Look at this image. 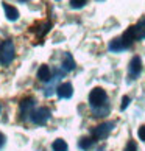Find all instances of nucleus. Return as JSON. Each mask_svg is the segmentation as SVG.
<instances>
[{"instance_id":"obj_1","label":"nucleus","mask_w":145,"mask_h":151,"mask_svg":"<svg viewBox=\"0 0 145 151\" xmlns=\"http://www.w3.org/2000/svg\"><path fill=\"white\" fill-rule=\"evenodd\" d=\"M16 56V48L13 39H6L0 44V64L2 65H9L13 63Z\"/></svg>"},{"instance_id":"obj_2","label":"nucleus","mask_w":145,"mask_h":151,"mask_svg":"<svg viewBox=\"0 0 145 151\" xmlns=\"http://www.w3.org/2000/svg\"><path fill=\"white\" fill-rule=\"evenodd\" d=\"M106 100H108V95L105 92V89H102V87L92 89L91 93H89V104H91L92 109L102 108L103 104H106Z\"/></svg>"},{"instance_id":"obj_3","label":"nucleus","mask_w":145,"mask_h":151,"mask_svg":"<svg viewBox=\"0 0 145 151\" xmlns=\"http://www.w3.org/2000/svg\"><path fill=\"white\" fill-rule=\"evenodd\" d=\"M50 115H52V112H50V109H48V108H45V106H41V108L35 109V111L31 112V115H30V120H31L33 123H35V125H38V126H42V125H45V123L48 122Z\"/></svg>"},{"instance_id":"obj_4","label":"nucleus","mask_w":145,"mask_h":151,"mask_svg":"<svg viewBox=\"0 0 145 151\" xmlns=\"http://www.w3.org/2000/svg\"><path fill=\"white\" fill-rule=\"evenodd\" d=\"M113 128H114V122H105L102 125L94 128L91 134L95 140H98V139H106L109 136V132L113 131Z\"/></svg>"},{"instance_id":"obj_5","label":"nucleus","mask_w":145,"mask_h":151,"mask_svg":"<svg viewBox=\"0 0 145 151\" xmlns=\"http://www.w3.org/2000/svg\"><path fill=\"white\" fill-rule=\"evenodd\" d=\"M35 98H31V97H27V98H22L20 100V114L24 119H28V117L31 115V112L35 111Z\"/></svg>"},{"instance_id":"obj_6","label":"nucleus","mask_w":145,"mask_h":151,"mask_svg":"<svg viewBox=\"0 0 145 151\" xmlns=\"http://www.w3.org/2000/svg\"><path fill=\"white\" fill-rule=\"evenodd\" d=\"M142 72V61L139 56H134L130 61V67H128V73H130V81L136 80Z\"/></svg>"},{"instance_id":"obj_7","label":"nucleus","mask_w":145,"mask_h":151,"mask_svg":"<svg viewBox=\"0 0 145 151\" xmlns=\"http://www.w3.org/2000/svg\"><path fill=\"white\" fill-rule=\"evenodd\" d=\"M56 93L61 100H69L74 95V87H72L70 83H63L56 87Z\"/></svg>"},{"instance_id":"obj_8","label":"nucleus","mask_w":145,"mask_h":151,"mask_svg":"<svg viewBox=\"0 0 145 151\" xmlns=\"http://www.w3.org/2000/svg\"><path fill=\"white\" fill-rule=\"evenodd\" d=\"M122 41H123V44H125V47L126 48H130L131 45H133V42L134 41H137V37H136V28H134V25L133 27H130L123 35H122Z\"/></svg>"},{"instance_id":"obj_9","label":"nucleus","mask_w":145,"mask_h":151,"mask_svg":"<svg viewBox=\"0 0 145 151\" xmlns=\"http://www.w3.org/2000/svg\"><path fill=\"white\" fill-rule=\"evenodd\" d=\"M2 6L5 9V16H6V19L9 22H16V20L19 19L20 14H19V11H17V8H16V6H11V5H8L6 2H3Z\"/></svg>"},{"instance_id":"obj_10","label":"nucleus","mask_w":145,"mask_h":151,"mask_svg":"<svg viewBox=\"0 0 145 151\" xmlns=\"http://www.w3.org/2000/svg\"><path fill=\"white\" fill-rule=\"evenodd\" d=\"M61 67H63L64 72H72L75 69V59H74V56H72L69 52H66L63 55V63H61Z\"/></svg>"},{"instance_id":"obj_11","label":"nucleus","mask_w":145,"mask_h":151,"mask_svg":"<svg viewBox=\"0 0 145 151\" xmlns=\"http://www.w3.org/2000/svg\"><path fill=\"white\" fill-rule=\"evenodd\" d=\"M108 48H109L113 53H119V52H123V50H126L123 41H122V37H115V39H113V41L109 42Z\"/></svg>"},{"instance_id":"obj_12","label":"nucleus","mask_w":145,"mask_h":151,"mask_svg":"<svg viewBox=\"0 0 145 151\" xmlns=\"http://www.w3.org/2000/svg\"><path fill=\"white\" fill-rule=\"evenodd\" d=\"M38 78H39L41 81H44V83H47V81L52 80V70H50V67L45 65V64L39 67V70H38Z\"/></svg>"},{"instance_id":"obj_13","label":"nucleus","mask_w":145,"mask_h":151,"mask_svg":"<svg viewBox=\"0 0 145 151\" xmlns=\"http://www.w3.org/2000/svg\"><path fill=\"white\" fill-rule=\"evenodd\" d=\"M134 28H136V37H137V41L145 39V17H142L141 20L137 22V25H134Z\"/></svg>"},{"instance_id":"obj_14","label":"nucleus","mask_w":145,"mask_h":151,"mask_svg":"<svg viewBox=\"0 0 145 151\" xmlns=\"http://www.w3.org/2000/svg\"><path fill=\"white\" fill-rule=\"evenodd\" d=\"M94 142H95L94 137H81L80 140H78V147L81 150H89L94 145Z\"/></svg>"},{"instance_id":"obj_15","label":"nucleus","mask_w":145,"mask_h":151,"mask_svg":"<svg viewBox=\"0 0 145 151\" xmlns=\"http://www.w3.org/2000/svg\"><path fill=\"white\" fill-rule=\"evenodd\" d=\"M52 150L53 151H67L69 145L66 143V140H63V139H56V140L52 143Z\"/></svg>"},{"instance_id":"obj_16","label":"nucleus","mask_w":145,"mask_h":151,"mask_svg":"<svg viewBox=\"0 0 145 151\" xmlns=\"http://www.w3.org/2000/svg\"><path fill=\"white\" fill-rule=\"evenodd\" d=\"M87 0H70V8L74 9H81L83 6H86Z\"/></svg>"},{"instance_id":"obj_17","label":"nucleus","mask_w":145,"mask_h":151,"mask_svg":"<svg viewBox=\"0 0 145 151\" xmlns=\"http://www.w3.org/2000/svg\"><path fill=\"white\" fill-rule=\"evenodd\" d=\"M125 151H137V143L134 140H130L125 147Z\"/></svg>"},{"instance_id":"obj_18","label":"nucleus","mask_w":145,"mask_h":151,"mask_svg":"<svg viewBox=\"0 0 145 151\" xmlns=\"http://www.w3.org/2000/svg\"><path fill=\"white\" fill-rule=\"evenodd\" d=\"M130 101H131V100H130V97H123V98H122L120 109H122V111H125V109L128 108V104H130Z\"/></svg>"},{"instance_id":"obj_19","label":"nucleus","mask_w":145,"mask_h":151,"mask_svg":"<svg viewBox=\"0 0 145 151\" xmlns=\"http://www.w3.org/2000/svg\"><path fill=\"white\" fill-rule=\"evenodd\" d=\"M137 134H139V139H141V140H145V125L139 128Z\"/></svg>"},{"instance_id":"obj_20","label":"nucleus","mask_w":145,"mask_h":151,"mask_svg":"<svg viewBox=\"0 0 145 151\" xmlns=\"http://www.w3.org/2000/svg\"><path fill=\"white\" fill-rule=\"evenodd\" d=\"M5 142H6V137H5V134H3V132H0V148H3Z\"/></svg>"},{"instance_id":"obj_21","label":"nucleus","mask_w":145,"mask_h":151,"mask_svg":"<svg viewBox=\"0 0 145 151\" xmlns=\"http://www.w3.org/2000/svg\"><path fill=\"white\" fill-rule=\"evenodd\" d=\"M19 2H22V3H25V2H30V0H19Z\"/></svg>"},{"instance_id":"obj_22","label":"nucleus","mask_w":145,"mask_h":151,"mask_svg":"<svg viewBox=\"0 0 145 151\" xmlns=\"http://www.w3.org/2000/svg\"><path fill=\"white\" fill-rule=\"evenodd\" d=\"M97 2H103V0H97Z\"/></svg>"},{"instance_id":"obj_23","label":"nucleus","mask_w":145,"mask_h":151,"mask_svg":"<svg viewBox=\"0 0 145 151\" xmlns=\"http://www.w3.org/2000/svg\"><path fill=\"white\" fill-rule=\"evenodd\" d=\"M0 111H2V106H0Z\"/></svg>"}]
</instances>
